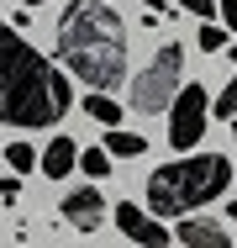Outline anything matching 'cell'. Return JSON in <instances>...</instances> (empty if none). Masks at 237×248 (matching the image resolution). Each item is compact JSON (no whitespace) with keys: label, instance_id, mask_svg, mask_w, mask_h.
Wrapping results in <instances>:
<instances>
[{"label":"cell","instance_id":"cell-22","mask_svg":"<svg viewBox=\"0 0 237 248\" xmlns=\"http://www.w3.org/2000/svg\"><path fill=\"white\" fill-rule=\"evenodd\" d=\"M232 138H237V116H232Z\"/></svg>","mask_w":237,"mask_h":248},{"label":"cell","instance_id":"cell-5","mask_svg":"<svg viewBox=\"0 0 237 248\" xmlns=\"http://www.w3.org/2000/svg\"><path fill=\"white\" fill-rule=\"evenodd\" d=\"M206 122H211V95L206 85H179V95L169 106V148L174 153H190L200 138H206Z\"/></svg>","mask_w":237,"mask_h":248},{"label":"cell","instance_id":"cell-4","mask_svg":"<svg viewBox=\"0 0 237 248\" xmlns=\"http://www.w3.org/2000/svg\"><path fill=\"white\" fill-rule=\"evenodd\" d=\"M179 63H185L179 43H163V48L137 69V79H132V111H137V116H153V111L174 106V95H179Z\"/></svg>","mask_w":237,"mask_h":248},{"label":"cell","instance_id":"cell-11","mask_svg":"<svg viewBox=\"0 0 237 248\" xmlns=\"http://www.w3.org/2000/svg\"><path fill=\"white\" fill-rule=\"evenodd\" d=\"M85 116L100 122V127H116V122H121V106L111 100V90H90V95H85Z\"/></svg>","mask_w":237,"mask_h":248},{"label":"cell","instance_id":"cell-12","mask_svg":"<svg viewBox=\"0 0 237 248\" xmlns=\"http://www.w3.org/2000/svg\"><path fill=\"white\" fill-rule=\"evenodd\" d=\"M105 148L116 153V158H142L148 153V138L127 132V127H105Z\"/></svg>","mask_w":237,"mask_h":248},{"label":"cell","instance_id":"cell-2","mask_svg":"<svg viewBox=\"0 0 237 248\" xmlns=\"http://www.w3.org/2000/svg\"><path fill=\"white\" fill-rule=\"evenodd\" d=\"M58 58L90 90L127 85V21L111 0H69L58 16Z\"/></svg>","mask_w":237,"mask_h":248},{"label":"cell","instance_id":"cell-19","mask_svg":"<svg viewBox=\"0 0 237 248\" xmlns=\"http://www.w3.org/2000/svg\"><path fill=\"white\" fill-rule=\"evenodd\" d=\"M142 11L148 16H169V0H142Z\"/></svg>","mask_w":237,"mask_h":248},{"label":"cell","instance_id":"cell-20","mask_svg":"<svg viewBox=\"0 0 237 248\" xmlns=\"http://www.w3.org/2000/svg\"><path fill=\"white\" fill-rule=\"evenodd\" d=\"M227 217H232V222H237V201H232V206H227Z\"/></svg>","mask_w":237,"mask_h":248},{"label":"cell","instance_id":"cell-14","mask_svg":"<svg viewBox=\"0 0 237 248\" xmlns=\"http://www.w3.org/2000/svg\"><path fill=\"white\" fill-rule=\"evenodd\" d=\"M211 116H222V122H232V116H237V74L222 85V95L211 100Z\"/></svg>","mask_w":237,"mask_h":248},{"label":"cell","instance_id":"cell-1","mask_svg":"<svg viewBox=\"0 0 237 248\" xmlns=\"http://www.w3.org/2000/svg\"><path fill=\"white\" fill-rule=\"evenodd\" d=\"M74 106L63 69L37 53L11 21H0V122L5 127H58Z\"/></svg>","mask_w":237,"mask_h":248},{"label":"cell","instance_id":"cell-7","mask_svg":"<svg viewBox=\"0 0 237 248\" xmlns=\"http://www.w3.org/2000/svg\"><path fill=\"white\" fill-rule=\"evenodd\" d=\"M63 217H69L79 232H95V227L105 222V201H100V190H90V185H85V190H69V196H63Z\"/></svg>","mask_w":237,"mask_h":248},{"label":"cell","instance_id":"cell-3","mask_svg":"<svg viewBox=\"0 0 237 248\" xmlns=\"http://www.w3.org/2000/svg\"><path fill=\"white\" fill-rule=\"evenodd\" d=\"M232 158L227 153H179L174 164H158L148 174V206L158 217H190L200 206H211L216 196L232 190Z\"/></svg>","mask_w":237,"mask_h":248},{"label":"cell","instance_id":"cell-18","mask_svg":"<svg viewBox=\"0 0 237 248\" xmlns=\"http://www.w3.org/2000/svg\"><path fill=\"white\" fill-rule=\"evenodd\" d=\"M222 21H227V27L237 32V0H222Z\"/></svg>","mask_w":237,"mask_h":248},{"label":"cell","instance_id":"cell-13","mask_svg":"<svg viewBox=\"0 0 237 248\" xmlns=\"http://www.w3.org/2000/svg\"><path fill=\"white\" fill-rule=\"evenodd\" d=\"M111 158H116V153H111V148H79V169H85L90 180H105V174L116 169Z\"/></svg>","mask_w":237,"mask_h":248},{"label":"cell","instance_id":"cell-8","mask_svg":"<svg viewBox=\"0 0 237 248\" xmlns=\"http://www.w3.org/2000/svg\"><path fill=\"white\" fill-rule=\"evenodd\" d=\"M69 169H79V148H74V138H53V143L43 148V169H37V174L63 180Z\"/></svg>","mask_w":237,"mask_h":248},{"label":"cell","instance_id":"cell-15","mask_svg":"<svg viewBox=\"0 0 237 248\" xmlns=\"http://www.w3.org/2000/svg\"><path fill=\"white\" fill-rule=\"evenodd\" d=\"M179 11H190V16H200V21H216L222 16V0H174Z\"/></svg>","mask_w":237,"mask_h":248},{"label":"cell","instance_id":"cell-6","mask_svg":"<svg viewBox=\"0 0 237 248\" xmlns=\"http://www.w3.org/2000/svg\"><path fill=\"white\" fill-rule=\"evenodd\" d=\"M116 227H121L132 243H148V248H163L169 238H174V232L158 222V211H153V206L142 211L137 201H116Z\"/></svg>","mask_w":237,"mask_h":248},{"label":"cell","instance_id":"cell-23","mask_svg":"<svg viewBox=\"0 0 237 248\" xmlns=\"http://www.w3.org/2000/svg\"><path fill=\"white\" fill-rule=\"evenodd\" d=\"M232 190H237V180H232Z\"/></svg>","mask_w":237,"mask_h":248},{"label":"cell","instance_id":"cell-9","mask_svg":"<svg viewBox=\"0 0 237 248\" xmlns=\"http://www.w3.org/2000/svg\"><path fill=\"white\" fill-rule=\"evenodd\" d=\"M174 238H179V243H227V238H232V227H227V222H211V217H195V211H190L185 222H179V232H174Z\"/></svg>","mask_w":237,"mask_h":248},{"label":"cell","instance_id":"cell-10","mask_svg":"<svg viewBox=\"0 0 237 248\" xmlns=\"http://www.w3.org/2000/svg\"><path fill=\"white\" fill-rule=\"evenodd\" d=\"M0 158H5V169H16V174H32V169H43V153L32 148L27 138L5 143V148H0Z\"/></svg>","mask_w":237,"mask_h":248},{"label":"cell","instance_id":"cell-17","mask_svg":"<svg viewBox=\"0 0 237 248\" xmlns=\"http://www.w3.org/2000/svg\"><path fill=\"white\" fill-rule=\"evenodd\" d=\"M16 190H21V174H16V169H11V174H5V180H0V201H16Z\"/></svg>","mask_w":237,"mask_h":248},{"label":"cell","instance_id":"cell-16","mask_svg":"<svg viewBox=\"0 0 237 248\" xmlns=\"http://www.w3.org/2000/svg\"><path fill=\"white\" fill-rule=\"evenodd\" d=\"M227 37H232V32H227V27H216V21H206V27H200V48H206V53H222V48H227Z\"/></svg>","mask_w":237,"mask_h":248},{"label":"cell","instance_id":"cell-21","mask_svg":"<svg viewBox=\"0 0 237 248\" xmlns=\"http://www.w3.org/2000/svg\"><path fill=\"white\" fill-rule=\"evenodd\" d=\"M27 5H47V0H27Z\"/></svg>","mask_w":237,"mask_h":248}]
</instances>
